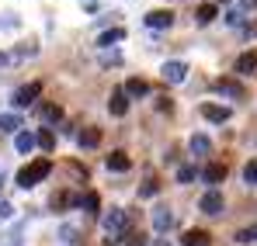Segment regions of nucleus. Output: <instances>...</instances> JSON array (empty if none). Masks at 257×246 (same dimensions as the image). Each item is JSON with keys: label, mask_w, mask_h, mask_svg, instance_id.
Listing matches in <instances>:
<instances>
[{"label": "nucleus", "mask_w": 257, "mask_h": 246, "mask_svg": "<svg viewBox=\"0 0 257 246\" xmlns=\"http://www.w3.org/2000/svg\"><path fill=\"white\" fill-rule=\"evenodd\" d=\"M52 173V160H45V156H39V160H32L28 166H21L18 170V187H25V191H32L39 180H45Z\"/></svg>", "instance_id": "nucleus-1"}, {"label": "nucleus", "mask_w": 257, "mask_h": 246, "mask_svg": "<svg viewBox=\"0 0 257 246\" xmlns=\"http://www.w3.org/2000/svg\"><path fill=\"white\" fill-rule=\"evenodd\" d=\"M101 225H104V232H108V246H115L118 243V236L125 232V225H128V215L122 211V208H111L104 218H101Z\"/></svg>", "instance_id": "nucleus-2"}, {"label": "nucleus", "mask_w": 257, "mask_h": 246, "mask_svg": "<svg viewBox=\"0 0 257 246\" xmlns=\"http://www.w3.org/2000/svg\"><path fill=\"white\" fill-rule=\"evenodd\" d=\"M39 94H42V83H25V87H18L14 90V97H11V104L14 108H32V104H39Z\"/></svg>", "instance_id": "nucleus-3"}, {"label": "nucleus", "mask_w": 257, "mask_h": 246, "mask_svg": "<svg viewBox=\"0 0 257 246\" xmlns=\"http://www.w3.org/2000/svg\"><path fill=\"white\" fill-rule=\"evenodd\" d=\"M215 90H219L222 97H233V101H243V97H247V87H243L240 80H229V77L215 80Z\"/></svg>", "instance_id": "nucleus-4"}, {"label": "nucleus", "mask_w": 257, "mask_h": 246, "mask_svg": "<svg viewBox=\"0 0 257 246\" xmlns=\"http://www.w3.org/2000/svg\"><path fill=\"white\" fill-rule=\"evenodd\" d=\"M164 80L167 83H184V77H188V63H181V59H171V63H164Z\"/></svg>", "instance_id": "nucleus-5"}, {"label": "nucleus", "mask_w": 257, "mask_h": 246, "mask_svg": "<svg viewBox=\"0 0 257 246\" xmlns=\"http://www.w3.org/2000/svg\"><path fill=\"white\" fill-rule=\"evenodd\" d=\"M143 21H146V28L160 32V28H171V25H174V14H171V11H150Z\"/></svg>", "instance_id": "nucleus-6"}, {"label": "nucleus", "mask_w": 257, "mask_h": 246, "mask_svg": "<svg viewBox=\"0 0 257 246\" xmlns=\"http://www.w3.org/2000/svg\"><path fill=\"white\" fill-rule=\"evenodd\" d=\"M198 208H202L205 215H222V194H219V191H205L202 201H198Z\"/></svg>", "instance_id": "nucleus-7"}, {"label": "nucleus", "mask_w": 257, "mask_h": 246, "mask_svg": "<svg viewBox=\"0 0 257 246\" xmlns=\"http://www.w3.org/2000/svg\"><path fill=\"white\" fill-rule=\"evenodd\" d=\"M229 108H219V104H202V118L205 122H212V125H222V122H229Z\"/></svg>", "instance_id": "nucleus-8"}, {"label": "nucleus", "mask_w": 257, "mask_h": 246, "mask_svg": "<svg viewBox=\"0 0 257 246\" xmlns=\"http://www.w3.org/2000/svg\"><path fill=\"white\" fill-rule=\"evenodd\" d=\"M108 111H111L115 118H125V115H128V97H125V90H111Z\"/></svg>", "instance_id": "nucleus-9"}, {"label": "nucleus", "mask_w": 257, "mask_h": 246, "mask_svg": "<svg viewBox=\"0 0 257 246\" xmlns=\"http://www.w3.org/2000/svg\"><path fill=\"white\" fill-rule=\"evenodd\" d=\"M236 73H240V77H254L257 73V49L243 52V56L236 59Z\"/></svg>", "instance_id": "nucleus-10"}, {"label": "nucleus", "mask_w": 257, "mask_h": 246, "mask_svg": "<svg viewBox=\"0 0 257 246\" xmlns=\"http://www.w3.org/2000/svg\"><path fill=\"white\" fill-rule=\"evenodd\" d=\"M198 177H202L205 184H212V191H215V184H222V180H226V166H222V163H209Z\"/></svg>", "instance_id": "nucleus-11"}, {"label": "nucleus", "mask_w": 257, "mask_h": 246, "mask_svg": "<svg viewBox=\"0 0 257 246\" xmlns=\"http://www.w3.org/2000/svg\"><path fill=\"white\" fill-rule=\"evenodd\" d=\"M212 243V236L205 232V229H188L184 236H181V246H209Z\"/></svg>", "instance_id": "nucleus-12"}, {"label": "nucleus", "mask_w": 257, "mask_h": 246, "mask_svg": "<svg viewBox=\"0 0 257 246\" xmlns=\"http://www.w3.org/2000/svg\"><path fill=\"white\" fill-rule=\"evenodd\" d=\"M104 166L108 170H115V173H125L128 166H132V160H128V153H122V149H115L108 160H104Z\"/></svg>", "instance_id": "nucleus-13"}, {"label": "nucleus", "mask_w": 257, "mask_h": 246, "mask_svg": "<svg viewBox=\"0 0 257 246\" xmlns=\"http://www.w3.org/2000/svg\"><path fill=\"white\" fill-rule=\"evenodd\" d=\"M171 225H174V211L171 208H157V211H153V229H157V232H167Z\"/></svg>", "instance_id": "nucleus-14"}, {"label": "nucleus", "mask_w": 257, "mask_h": 246, "mask_svg": "<svg viewBox=\"0 0 257 246\" xmlns=\"http://www.w3.org/2000/svg\"><path fill=\"white\" fill-rule=\"evenodd\" d=\"M77 142H80L84 149H97V146H101V128H84V132L77 135Z\"/></svg>", "instance_id": "nucleus-15"}, {"label": "nucleus", "mask_w": 257, "mask_h": 246, "mask_svg": "<svg viewBox=\"0 0 257 246\" xmlns=\"http://www.w3.org/2000/svg\"><path fill=\"white\" fill-rule=\"evenodd\" d=\"M122 90H125V97H146V94H150V83L139 80V77H132V80H128Z\"/></svg>", "instance_id": "nucleus-16"}, {"label": "nucleus", "mask_w": 257, "mask_h": 246, "mask_svg": "<svg viewBox=\"0 0 257 246\" xmlns=\"http://www.w3.org/2000/svg\"><path fill=\"white\" fill-rule=\"evenodd\" d=\"M35 111H39L42 122H59L63 118V108L59 104H35Z\"/></svg>", "instance_id": "nucleus-17"}, {"label": "nucleus", "mask_w": 257, "mask_h": 246, "mask_svg": "<svg viewBox=\"0 0 257 246\" xmlns=\"http://www.w3.org/2000/svg\"><path fill=\"white\" fill-rule=\"evenodd\" d=\"M188 146H191V153H195V156H209V153H212V142H209L205 135H191V142H188Z\"/></svg>", "instance_id": "nucleus-18"}, {"label": "nucleus", "mask_w": 257, "mask_h": 246, "mask_svg": "<svg viewBox=\"0 0 257 246\" xmlns=\"http://www.w3.org/2000/svg\"><path fill=\"white\" fill-rule=\"evenodd\" d=\"M14 146H18V153H32L35 149V135L32 132H18L14 135Z\"/></svg>", "instance_id": "nucleus-19"}, {"label": "nucleus", "mask_w": 257, "mask_h": 246, "mask_svg": "<svg viewBox=\"0 0 257 246\" xmlns=\"http://www.w3.org/2000/svg\"><path fill=\"white\" fill-rule=\"evenodd\" d=\"M215 14H219V11H215V4H202L195 18H198V25H212V21H215Z\"/></svg>", "instance_id": "nucleus-20"}, {"label": "nucleus", "mask_w": 257, "mask_h": 246, "mask_svg": "<svg viewBox=\"0 0 257 246\" xmlns=\"http://www.w3.org/2000/svg\"><path fill=\"white\" fill-rule=\"evenodd\" d=\"M35 146H42L45 153L56 146V135H52V128H39V135H35Z\"/></svg>", "instance_id": "nucleus-21"}, {"label": "nucleus", "mask_w": 257, "mask_h": 246, "mask_svg": "<svg viewBox=\"0 0 257 246\" xmlns=\"http://www.w3.org/2000/svg\"><path fill=\"white\" fill-rule=\"evenodd\" d=\"M122 39H125V32H122V28H111V32H104V35L97 39V45L108 49V45H115V42H122Z\"/></svg>", "instance_id": "nucleus-22"}, {"label": "nucleus", "mask_w": 257, "mask_h": 246, "mask_svg": "<svg viewBox=\"0 0 257 246\" xmlns=\"http://www.w3.org/2000/svg\"><path fill=\"white\" fill-rule=\"evenodd\" d=\"M18 128H21L18 115H0V132H18Z\"/></svg>", "instance_id": "nucleus-23"}, {"label": "nucleus", "mask_w": 257, "mask_h": 246, "mask_svg": "<svg viewBox=\"0 0 257 246\" xmlns=\"http://www.w3.org/2000/svg\"><path fill=\"white\" fill-rule=\"evenodd\" d=\"M77 201H80V198H77V194H66V191H63V194H52V208H66V205H77Z\"/></svg>", "instance_id": "nucleus-24"}, {"label": "nucleus", "mask_w": 257, "mask_h": 246, "mask_svg": "<svg viewBox=\"0 0 257 246\" xmlns=\"http://www.w3.org/2000/svg\"><path fill=\"white\" fill-rule=\"evenodd\" d=\"M236 243H257V222H254V225H247V229H240V232H236Z\"/></svg>", "instance_id": "nucleus-25"}, {"label": "nucleus", "mask_w": 257, "mask_h": 246, "mask_svg": "<svg viewBox=\"0 0 257 246\" xmlns=\"http://www.w3.org/2000/svg\"><path fill=\"white\" fill-rule=\"evenodd\" d=\"M77 205H84L87 211H97V208H101V198H97L94 191H87V194H84V198H80V201H77Z\"/></svg>", "instance_id": "nucleus-26"}, {"label": "nucleus", "mask_w": 257, "mask_h": 246, "mask_svg": "<svg viewBox=\"0 0 257 246\" xmlns=\"http://www.w3.org/2000/svg\"><path fill=\"white\" fill-rule=\"evenodd\" d=\"M243 180H247L250 187H257V156H254L247 166H243Z\"/></svg>", "instance_id": "nucleus-27"}, {"label": "nucleus", "mask_w": 257, "mask_h": 246, "mask_svg": "<svg viewBox=\"0 0 257 246\" xmlns=\"http://www.w3.org/2000/svg\"><path fill=\"white\" fill-rule=\"evenodd\" d=\"M195 177H198V170H195V166H181V170H177V184H191Z\"/></svg>", "instance_id": "nucleus-28"}, {"label": "nucleus", "mask_w": 257, "mask_h": 246, "mask_svg": "<svg viewBox=\"0 0 257 246\" xmlns=\"http://www.w3.org/2000/svg\"><path fill=\"white\" fill-rule=\"evenodd\" d=\"M157 191H160V184H157V180H146V184L139 187V198H153Z\"/></svg>", "instance_id": "nucleus-29"}, {"label": "nucleus", "mask_w": 257, "mask_h": 246, "mask_svg": "<svg viewBox=\"0 0 257 246\" xmlns=\"http://www.w3.org/2000/svg\"><path fill=\"white\" fill-rule=\"evenodd\" d=\"M125 243L128 246H146V236L143 232H125Z\"/></svg>", "instance_id": "nucleus-30"}, {"label": "nucleus", "mask_w": 257, "mask_h": 246, "mask_svg": "<svg viewBox=\"0 0 257 246\" xmlns=\"http://www.w3.org/2000/svg\"><path fill=\"white\" fill-rule=\"evenodd\" d=\"M0 28H18V18H14V14H4V21H0Z\"/></svg>", "instance_id": "nucleus-31"}, {"label": "nucleus", "mask_w": 257, "mask_h": 246, "mask_svg": "<svg viewBox=\"0 0 257 246\" xmlns=\"http://www.w3.org/2000/svg\"><path fill=\"white\" fill-rule=\"evenodd\" d=\"M11 215H14V208L7 205V201H0V218H11Z\"/></svg>", "instance_id": "nucleus-32"}, {"label": "nucleus", "mask_w": 257, "mask_h": 246, "mask_svg": "<svg viewBox=\"0 0 257 246\" xmlns=\"http://www.w3.org/2000/svg\"><path fill=\"white\" fill-rule=\"evenodd\" d=\"M63 239H66V243H73V239H77V229H70V225H66V229H63Z\"/></svg>", "instance_id": "nucleus-33"}, {"label": "nucleus", "mask_w": 257, "mask_h": 246, "mask_svg": "<svg viewBox=\"0 0 257 246\" xmlns=\"http://www.w3.org/2000/svg\"><path fill=\"white\" fill-rule=\"evenodd\" d=\"M243 7H247V11H254V7H257V0H243Z\"/></svg>", "instance_id": "nucleus-34"}, {"label": "nucleus", "mask_w": 257, "mask_h": 246, "mask_svg": "<svg viewBox=\"0 0 257 246\" xmlns=\"http://www.w3.org/2000/svg\"><path fill=\"white\" fill-rule=\"evenodd\" d=\"M4 63H7V56H4V52H0V66H4Z\"/></svg>", "instance_id": "nucleus-35"}, {"label": "nucleus", "mask_w": 257, "mask_h": 246, "mask_svg": "<svg viewBox=\"0 0 257 246\" xmlns=\"http://www.w3.org/2000/svg\"><path fill=\"white\" fill-rule=\"evenodd\" d=\"M0 191H4V170H0Z\"/></svg>", "instance_id": "nucleus-36"}, {"label": "nucleus", "mask_w": 257, "mask_h": 246, "mask_svg": "<svg viewBox=\"0 0 257 246\" xmlns=\"http://www.w3.org/2000/svg\"><path fill=\"white\" fill-rule=\"evenodd\" d=\"M212 4H219V0H212ZM222 4H226V0H222Z\"/></svg>", "instance_id": "nucleus-37"}, {"label": "nucleus", "mask_w": 257, "mask_h": 246, "mask_svg": "<svg viewBox=\"0 0 257 246\" xmlns=\"http://www.w3.org/2000/svg\"><path fill=\"white\" fill-rule=\"evenodd\" d=\"M157 246H167V243H157Z\"/></svg>", "instance_id": "nucleus-38"}]
</instances>
